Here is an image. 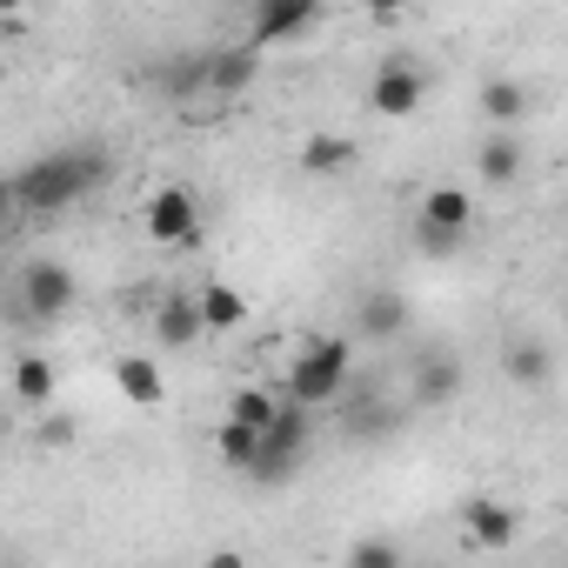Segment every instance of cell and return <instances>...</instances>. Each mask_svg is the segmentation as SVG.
Returning <instances> with one entry per match:
<instances>
[{
	"label": "cell",
	"instance_id": "8",
	"mask_svg": "<svg viewBox=\"0 0 568 568\" xmlns=\"http://www.w3.org/2000/svg\"><path fill=\"white\" fill-rule=\"evenodd\" d=\"M462 528H468V541L488 548V555H501V548L521 541V515H515L508 501H495V495H468V501H462Z\"/></svg>",
	"mask_w": 568,
	"mask_h": 568
},
{
	"label": "cell",
	"instance_id": "11",
	"mask_svg": "<svg viewBox=\"0 0 568 568\" xmlns=\"http://www.w3.org/2000/svg\"><path fill=\"white\" fill-rule=\"evenodd\" d=\"M201 335H207V322H201V308H194V288H174V295L154 302V342H161V348H194Z\"/></svg>",
	"mask_w": 568,
	"mask_h": 568
},
{
	"label": "cell",
	"instance_id": "9",
	"mask_svg": "<svg viewBox=\"0 0 568 568\" xmlns=\"http://www.w3.org/2000/svg\"><path fill=\"white\" fill-rule=\"evenodd\" d=\"M422 94H428V74H422L415 61H388V68L368 81V101H375V114H388V121H408V114L422 108Z\"/></svg>",
	"mask_w": 568,
	"mask_h": 568
},
{
	"label": "cell",
	"instance_id": "23",
	"mask_svg": "<svg viewBox=\"0 0 568 568\" xmlns=\"http://www.w3.org/2000/svg\"><path fill=\"white\" fill-rule=\"evenodd\" d=\"M274 408H281V395H267V388H234V402H227V415L247 422V428H267Z\"/></svg>",
	"mask_w": 568,
	"mask_h": 568
},
{
	"label": "cell",
	"instance_id": "16",
	"mask_svg": "<svg viewBox=\"0 0 568 568\" xmlns=\"http://www.w3.org/2000/svg\"><path fill=\"white\" fill-rule=\"evenodd\" d=\"M254 74H261V48H227V54H207V94H221V101L247 94V88H254Z\"/></svg>",
	"mask_w": 568,
	"mask_h": 568
},
{
	"label": "cell",
	"instance_id": "5",
	"mask_svg": "<svg viewBox=\"0 0 568 568\" xmlns=\"http://www.w3.org/2000/svg\"><path fill=\"white\" fill-rule=\"evenodd\" d=\"M141 227H148V241H161V247H194V241H201V201H194V187H181V181H174V187H154Z\"/></svg>",
	"mask_w": 568,
	"mask_h": 568
},
{
	"label": "cell",
	"instance_id": "4",
	"mask_svg": "<svg viewBox=\"0 0 568 568\" xmlns=\"http://www.w3.org/2000/svg\"><path fill=\"white\" fill-rule=\"evenodd\" d=\"M468 221H475V194H462L455 181H435V187L422 194V221H415V234H422L428 254H455V247L468 241Z\"/></svg>",
	"mask_w": 568,
	"mask_h": 568
},
{
	"label": "cell",
	"instance_id": "15",
	"mask_svg": "<svg viewBox=\"0 0 568 568\" xmlns=\"http://www.w3.org/2000/svg\"><path fill=\"white\" fill-rule=\"evenodd\" d=\"M194 308H201L207 335H234V328H247V295L234 288V281H201V288H194Z\"/></svg>",
	"mask_w": 568,
	"mask_h": 568
},
{
	"label": "cell",
	"instance_id": "27",
	"mask_svg": "<svg viewBox=\"0 0 568 568\" xmlns=\"http://www.w3.org/2000/svg\"><path fill=\"white\" fill-rule=\"evenodd\" d=\"M14 207H21V201H14V181H0V221H8Z\"/></svg>",
	"mask_w": 568,
	"mask_h": 568
},
{
	"label": "cell",
	"instance_id": "19",
	"mask_svg": "<svg viewBox=\"0 0 568 568\" xmlns=\"http://www.w3.org/2000/svg\"><path fill=\"white\" fill-rule=\"evenodd\" d=\"M481 114H488L495 128H521V121H528V88L508 81V74H495V81L481 88Z\"/></svg>",
	"mask_w": 568,
	"mask_h": 568
},
{
	"label": "cell",
	"instance_id": "1",
	"mask_svg": "<svg viewBox=\"0 0 568 568\" xmlns=\"http://www.w3.org/2000/svg\"><path fill=\"white\" fill-rule=\"evenodd\" d=\"M114 174V154L108 148H54V154H41V161H28L21 174H14V201L28 207V214H61V207H74L81 194H94L101 181Z\"/></svg>",
	"mask_w": 568,
	"mask_h": 568
},
{
	"label": "cell",
	"instance_id": "22",
	"mask_svg": "<svg viewBox=\"0 0 568 568\" xmlns=\"http://www.w3.org/2000/svg\"><path fill=\"white\" fill-rule=\"evenodd\" d=\"M154 81H161V94H174V101L207 94V54H181V61H168Z\"/></svg>",
	"mask_w": 568,
	"mask_h": 568
},
{
	"label": "cell",
	"instance_id": "10",
	"mask_svg": "<svg viewBox=\"0 0 568 568\" xmlns=\"http://www.w3.org/2000/svg\"><path fill=\"white\" fill-rule=\"evenodd\" d=\"M408 295H395V288H375V295H362L355 302V335L362 342H402L408 335Z\"/></svg>",
	"mask_w": 568,
	"mask_h": 568
},
{
	"label": "cell",
	"instance_id": "7",
	"mask_svg": "<svg viewBox=\"0 0 568 568\" xmlns=\"http://www.w3.org/2000/svg\"><path fill=\"white\" fill-rule=\"evenodd\" d=\"M322 0H254V21H247V48H281V41H302L315 28Z\"/></svg>",
	"mask_w": 568,
	"mask_h": 568
},
{
	"label": "cell",
	"instance_id": "26",
	"mask_svg": "<svg viewBox=\"0 0 568 568\" xmlns=\"http://www.w3.org/2000/svg\"><path fill=\"white\" fill-rule=\"evenodd\" d=\"M41 442H54V448H61V442H74V422H48V428H41Z\"/></svg>",
	"mask_w": 568,
	"mask_h": 568
},
{
	"label": "cell",
	"instance_id": "2",
	"mask_svg": "<svg viewBox=\"0 0 568 568\" xmlns=\"http://www.w3.org/2000/svg\"><path fill=\"white\" fill-rule=\"evenodd\" d=\"M302 455H308V408L281 395L274 422L261 428V455H254L247 481H261V488H281V481H295V475H302Z\"/></svg>",
	"mask_w": 568,
	"mask_h": 568
},
{
	"label": "cell",
	"instance_id": "3",
	"mask_svg": "<svg viewBox=\"0 0 568 568\" xmlns=\"http://www.w3.org/2000/svg\"><path fill=\"white\" fill-rule=\"evenodd\" d=\"M348 375H355V342H348V335H328V342H315V348L295 355V368H288V402L328 408V402L348 388Z\"/></svg>",
	"mask_w": 568,
	"mask_h": 568
},
{
	"label": "cell",
	"instance_id": "25",
	"mask_svg": "<svg viewBox=\"0 0 568 568\" xmlns=\"http://www.w3.org/2000/svg\"><path fill=\"white\" fill-rule=\"evenodd\" d=\"M368 14L375 21H395V14H408V0H368Z\"/></svg>",
	"mask_w": 568,
	"mask_h": 568
},
{
	"label": "cell",
	"instance_id": "24",
	"mask_svg": "<svg viewBox=\"0 0 568 568\" xmlns=\"http://www.w3.org/2000/svg\"><path fill=\"white\" fill-rule=\"evenodd\" d=\"M348 561H355V568H402V548H395V541H355Z\"/></svg>",
	"mask_w": 568,
	"mask_h": 568
},
{
	"label": "cell",
	"instance_id": "20",
	"mask_svg": "<svg viewBox=\"0 0 568 568\" xmlns=\"http://www.w3.org/2000/svg\"><path fill=\"white\" fill-rule=\"evenodd\" d=\"M14 402L21 408H48L54 402V362L48 355H14Z\"/></svg>",
	"mask_w": 568,
	"mask_h": 568
},
{
	"label": "cell",
	"instance_id": "14",
	"mask_svg": "<svg viewBox=\"0 0 568 568\" xmlns=\"http://www.w3.org/2000/svg\"><path fill=\"white\" fill-rule=\"evenodd\" d=\"M501 375H508L515 388H548V382H555V348H548L541 335H515V342L501 348Z\"/></svg>",
	"mask_w": 568,
	"mask_h": 568
},
{
	"label": "cell",
	"instance_id": "12",
	"mask_svg": "<svg viewBox=\"0 0 568 568\" xmlns=\"http://www.w3.org/2000/svg\"><path fill=\"white\" fill-rule=\"evenodd\" d=\"M462 395V362L455 355H422L415 375H408V402L415 408H448Z\"/></svg>",
	"mask_w": 568,
	"mask_h": 568
},
{
	"label": "cell",
	"instance_id": "6",
	"mask_svg": "<svg viewBox=\"0 0 568 568\" xmlns=\"http://www.w3.org/2000/svg\"><path fill=\"white\" fill-rule=\"evenodd\" d=\"M21 302H28V315H41V322L68 315V308L81 302L74 267H68V261H28V267H21Z\"/></svg>",
	"mask_w": 568,
	"mask_h": 568
},
{
	"label": "cell",
	"instance_id": "18",
	"mask_svg": "<svg viewBox=\"0 0 568 568\" xmlns=\"http://www.w3.org/2000/svg\"><path fill=\"white\" fill-rule=\"evenodd\" d=\"M362 161V141H348V134H315V141H302V174H348Z\"/></svg>",
	"mask_w": 568,
	"mask_h": 568
},
{
	"label": "cell",
	"instance_id": "17",
	"mask_svg": "<svg viewBox=\"0 0 568 568\" xmlns=\"http://www.w3.org/2000/svg\"><path fill=\"white\" fill-rule=\"evenodd\" d=\"M114 388H121L134 408H161V402H168V382H161L154 355H121V362H114Z\"/></svg>",
	"mask_w": 568,
	"mask_h": 568
},
{
	"label": "cell",
	"instance_id": "21",
	"mask_svg": "<svg viewBox=\"0 0 568 568\" xmlns=\"http://www.w3.org/2000/svg\"><path fill=\"white\" fill-rule=\"evenodd\" d=\"M214 455H221V468H234V475H247L254 468V455H261V428H247V422H221V435H214Z\"/></svg>",
	"mask_w": 568,
	"mask_h": 568
},
{
	"label": "cell",
	"instance_id": "13",
	"mask_svg": "<svg viewBox=\"0 0 568 568\" xmlns=\"http://www.w3.org/2000/svg\"><path fill=\"white\" fill-rule=\"evenodd\" d=\"M475 168H481V181H488V187H515V181H521V168H528V148H521V128H495V134L481 141V154H475Z\"/></svg>",
	"mask_w": 568,
	"mask_h": 568
}]
</instances>
